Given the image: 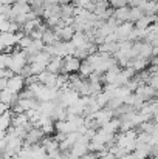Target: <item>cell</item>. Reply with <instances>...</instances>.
Masks as SVG:
<instances>
[{
	"label": "cell",
	"mask_w": 158,
	"mask_h": 159,
	"mask_svg": "<svg viewBox=\"0 0 158 159\" xmlns=\"http://www.w3.org/2000/svg\"><path fill=\"white\" fill-rule=\"evenodd\" d=\"M28 65V56L23 50H20L19 47L14 48V51L9 54V62H8V68L14 73V74H20L22 70Z\"/></svg>",
	"instance_id": "1"
},
{
	"label": "cell",
	"mask_w": 158,
	"mask_h": 159,
	"mask_svg": "<svg viewBox=\"0 0 158 159\" xmlns=\"http://www.w3.org/2000/svg\"><path fill=\"white\" fill-rule=\"evenodd\" d=\"M81 59L76 57V56H65L64 57V63H62V73L65 74H76L79 71V66H81Z\"/></svg>",
	"instance_id": "2"
},
{
	"label": "cell",
	"mask_w": 158,
	"mask_h": 159,
	"mask_svg": "<svg viewBox=\"0 0 158 159\" xmlns=\"http://www.w3.org/2000/svg\"><path fill=\"white\" fill-rule=\"evenodd\" d=\"M26 82H25V77L22 74H14L12 77L8 79V90L12 91V93H20L23 88H25Z\"/></svg>",
	"instance_id": "3"
},
{
	"label": "cell",
	"mask_w": 158,
	"mask_h": 159,
	"mask_svg": "<svg viewBox=\"0 0 158 159\" xmlns=\"http://www.w3.org/2000/svg\"><path fill=\"white\" fill-rule=\"evenodd\" d=\"M44 136H45V133L42 131V128L33 127V128L28 130V133H26V136H25L23 141H25L26 144H30V145H33V144H41V141L44 139Z\"/></svg>",
	"instance_id": "4"
},
{
	"label": "cell",
	"mask_w": 158,
	"mask_h": 159,
	"mask_svg": "<svg viewBox=\"0 0 158 159\" xmlns=\"http://www.w3.org/2000/svg\"><path fill=\"white\" fill-rule=\"evenodd\" d=\"M57 74L59 73H50V71H42L41 74H37V80L47 87H51V88H56L57 85Z\"/></svg>",
	"instance_id": "5"
},
{
	"label": "cell",
	"mask_w": 158,
	"mask_h": 159,
	"mask_svg": "<svg viewBox=\"0 0 158 159\" xmlns=\"http://www.w3.org/2000/svg\"><path fill=\"white\" fill-rule=\"evenodd\" d=\"M118 23H124V22H129V17H130V8L129 6H122V8H115L113 9V16H112Z\"/></svg>",
	"instance_id": "6"
},
{
	"label": "cell",
	"mask_w": 158,
	"mask_h": 159,
	"mask_svg": "<svg viewBox=\"0 0 158 159\" xmlns=\"http://www.w3.org/2000/svg\"><path fill=\"white\" fill-rule=\"evenodd\" d=\"M17 99H19V94L9 91L8 88L3 90V91H0V102H2V104H6L9 108L17 102Z\"/></svg>",
	"instance_id": "7"
},
{
	"label": "cell",
	"mask_w": 158,
	"mask_h": 159,
	"mask_svg": "<svg viewBox=\"0 0 158 159\" xmlns=\"http://www.w3.org/2000/svg\"><path fill=\"white\" fill-rule=\"evenodd\" d=\"M62 63H64V57L60 56H51L48 65H47V71L50 73H62Z\"/></svg>",
	"instance_id": "8"
},
{
	"label": "cell",
	"mask_w": 158,
	"mask_h": 159,
	"mask_svg": "<svg viewBox=\"0 0 158 159\" xmlns=\"http://www.w3.org/2000/svg\"><path fill=\"white\" fill-rule=\"evenodd\" d=\"M41 144L47 150V153H51V152L59 150V142L54 139V136H44V139L41 141Z\"/></svg>",
	"instance_id": "9"
},
{
	"label": "cell",
	"mask_w": 158,
	"mask_h": 159,
	"mask_svg": "<svg viewBox=\"0 0 158 159\" xmlns=\"http://www.w3.org/2000/svg\"><path fill=\"white\" fill-rule=\"evenodd\" d=\"M60 39L57 37V34H56V31L53 30V28H45V31H44V34H42V42L45 43V45H54L56 42H59Z\"/></svg>",
	"instance_id": "10"
},
{
	"label": "cell",
	"mask_w": 158,
	"mask_h": 159,
	"mask_svg": "<svg viewBox=\"0 0 158 159\" xmlns=\"http://www.w3.org/2000/svg\"><path fill=\"white\" fill-rule=\"evenodd\" d=\"M12 110H6L2 116H0V131H6L11 127V120H12Z\"/></svg>",
	"instance_id": "11"
},
{
	"label": "cell",
	"mask_w": 158,
	"mask_h": 159,
	"mask_svg": "<svg viewBox=\"0 0 158 159\" xmlns=\"http://www.w3.org/2000/svg\"><path fill=\"white\" fill-rule=\"evenodd\" d=\"M93 71H95L93 65H92V63H90V62H89L87 59H84V60L81 62V66H79V71H78V74L87 79V77H89V76H90V74H92Z\"/></svg>",
	"instance_id": "12"
},
{
	"label": "cell",
	"mask_w": 158,
	"mask_h": 159,
	"mask_svg": "<svg viewBox=\"0 0 158 159\" xmlns=\"http://www.w3.org/2000/svg\"><path fill=\"white\" fill-rule=\"evenodd\" d=\"M9 54H11V53H3V51H0V70H5V68H8Z\"/></svg>",
	"instance_id": "13"
},
{
	"label": "cell",
	"mask_w": 158,
	"mask_h": 159,
	"mask_svg": "<svg viewBox=\"0 0 158 159\" xmlns=\"http://www.w3.org/2000/svg\"><path fill=\"white\" fill-rule=\"evenodd\" d=\"M108 5L112 9L115 8H122V6H129V2L127 0H108Z\"/></svg>",
	"instance_id": "14"
},
{
	"label": "cell",
	"mask_w": 158,
	"mask_h": 159,
	"mask_svg": "<svg viewBox=\"0 0 158 159\" xmlns=\"http://www.w3.org/2000/svg\"><path fill=\"white\" fill-rule=\"evenodd\" d=\"M48 159H64V153L60 150L51 152V153H48Z\"/></svg>",
	"instance_id": "15"
},
{
	"label": "cell",
	"mask_w": 158,
	"mask_h": 159,
	"mask_svg": "<svg viewBox=\"0 0 158 159\" xmlns=\"http://www.w3.org/2000/svg\"><path fill=\"white\" fill-rule=\"evenodd\" d=\"M8 88V79L6 77H0V91Z\"/></svg>",
	"instance_id": "16"
},
{
	"label": "cell",
	"mask_w": 158,
	"mask_h": 159,
	"mask_svg": "<svg viewBox=\"0 0 158 159\" xmlns=\"http://www.w3.org/2000/svg\"><path fill=\"white\" fill-rule=\"evenodd\" d=\"M16 0H0V3H3V5H12Z\"/></svg>",
	"instance_id": "17"
},
{
	"label": "cell",
	"mask_w": 158,
	"mask_h": 159,
	"mask_svg": "<svg viewBox=\"0 0 158 159\" xmlns=\"http://www.w3.org/2000/svg\"><path fill=\"white\" fill-rule=\"evenodd\" d=\"M16 2H26V3H30L31 0H16Z\"/></svg>",
	"instance_id": "18"
},
{
	"label": "cell",
	"mask_w": 158,
	"mask_h": 159,
	"mask_svg": "<svg viewBox=\"0 0 158 159\" xmlns=\"http://www.w3.org/2000/svg\"><path fill=\"white\" fill-rule=\"evenodd\" d=\"M2 6H3V3H0V11H2Z\"/></svg>",
	"instance_id": "19"
},
{
	"label": "cell",
	"mask_w": 158,
	"mask_h": 159,
	"mask_svg": "<svg viewBox=\"0 0 158 159\" xmlns=\"http://www.w3.org/2000/svg\"><path fill=\"white\" fill-rule=\"evenodd\" d=\"M0 158H2V150H0Z\"/></svg>",
	"instance_id": "20"
}]
</instances>
